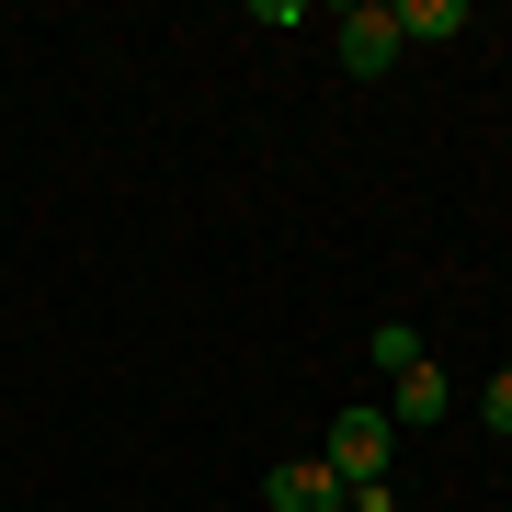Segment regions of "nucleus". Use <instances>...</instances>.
<instances>
[{
  "instance_id": "obj_3",
  "label": "nucleus",
  "mask_w": 512,
  "mask_h": 512,
  "mask_svg": "<svg viewBox=\"0 0 512 512\" xmlns=\"http://www.w3.org/2000/svg\"><path fill=\"white\" fill-rule=\"evenodd\" d=\"M376 410L410 433V421H444V410H456V387H444V376H433V353H421L410 376H387V399H376Z\"/></svg>"
},
{
  "instance_id": "obj_4",
  "label": "nucleus",
  "mask_w": 512,
  "mask_h": 512,
  "mask_svg": "<svg viewBox=\"0 0 512 512\" xmlns=\"http://www.w3.org/2000/svg\"><path fill=\"white\" fill-rule=\"evenodd\" d=\"M262 501H274V512H342V478H330L319 456H296V467L262 478Z\"/></svg>"
},
{
  "instance_id": "obj_1",
  "label": "nucleus",
  "mask_w": 512,
  "mask_h": 512,
  "mask_svg": "<svg viewBox=\"0 0 512 512\" xmlns=\"http://www.w3.org/2000/svg\"><path fill=\"white\" fill-rule=\"evenodd\" d=\"M387 456H399V421H387L376 399H353L342 421H330V444H319V467L342 478V490H376V478H387Z\"/></svg>"
},
{
  "instance_id": "obj_7",
  "label": "nucleus",
  "mask_w": 512,
  "mask_h": 512,
  "mask_svg": "<svg viewBox=\"0 0 512 512\" xmlns=\"http://www.w3.org/2000/svg\"><path fill=\"white\" fill-rule=\"evenodd\" d=\"M478 421H490V433H512V365H501L490 387H478Z\"/></svg>"
},
{
  "instance_id": "obj_6",
  "label": "nucleus",
  "mask_w": 512,
  "mask_h": 512,
  "mask_svg": "<svg viewBox=\"0 0 512 512\" xmlns=\"http://www.w3.org/2000/svg\"><path fill=\"white\" fill-rule=\"evenodd\" d=\"M365 353H376V376H410V365H421V330H410V319H376Z\"/></svg>"
},
{
  "instance_id": "obj_2",
  "label": "nucleus",
  "mask_w": 512,
  "mask_h": 512,
  "mask_svg": "<svg viewBox=\"0 0 512 512\" xmlns=\"http://www.w3.org/2000/svg\"><path fill=\"white\" fill-rule=\"evenodd\" d=\"M330 46H342V69H353V80H387V69L410 57V46H399V12H387V0H353Z\"/></svg>"
},
{
  "instance_id": "obj_5",
  "label": "nucleus",
  "mask_w": 512,
  "mask_h": 512,
  "mask_svg": "<svg viewBox=\"0 0 512 512\" xmlns=\"http://www.w3.org/2000/svg\"><path fill=\"white\" fill-rule=\"evenodd\" d=\"M399 12V46H456L467 35V0H387Z\"/></svg>"
}]
</instances>
